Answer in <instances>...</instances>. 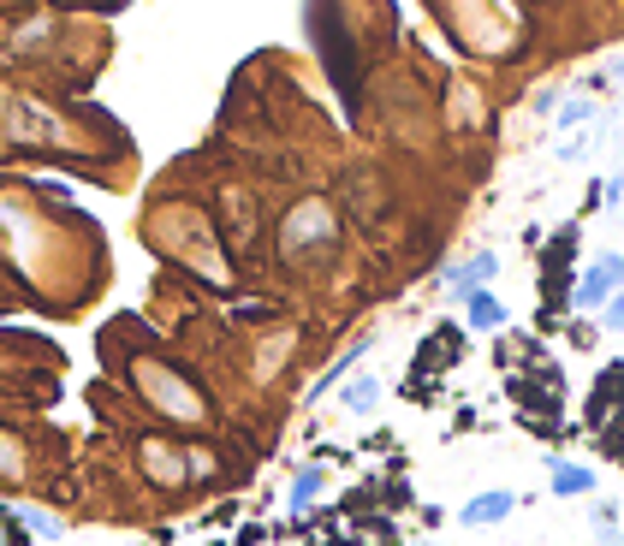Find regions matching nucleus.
Wrapping results in <instances>:
<instances>
[{"label": "nucleus", "mask_w": 624, "mask_h": 546, "mask_svg": "<svg viewBox=\"0 0 624 546\" xmlns=\"http://www.w3.org/2000/svg\"><path fill=\"white\" fill-rule=\"evenodd\" d=\"M339 404L352 410V416H369V410L381 404V380H375V375H352V380H345V392H339Z\"/></svg>", "instance_id": "6e6552de"}, {"label": "nucleus", "mask_w": 624, "mask_h": 546, "mask_svg": "<svg viewBox=\"0 0 624 546\" xmlns=\"http://www.w3.org/2000/svg\"><path fill=\"white\" fill-rule=\"evenodd\" d=\"M132 387L143 392V404H149L155 416H167L179 427H209L214 422L209 392H202L197 380H185V368H172L161 357H137L132 363Z\"/></svg>", "instance_id": "f257e3e1"}, {"label": "nucleus", "mask_w": 624, "mask_h": 546, "mask_svg": "<svg viewBox=\"0 0 624 546\" xmlns=\"http://www.w3.org/2000/svg\"><path fill=\"white\" fill-rule=\"evenodd\" d=\"M137 464H143V476H149L155 487H185V481H191V469H185V452L167 446V439H143V446H137Z\"/></svg>", "instance_id": "7ed1b4c3"}, {"label": "nucleus", "mask_w": 624, "mask_h": 546, "mask_svg": "<svg viewBox=\"0 0 624 546\" xmlns=\"http://www.w3.org/2000/svg\"><path fill=\"white\" fill-rule=\"evenodd\" d=\"M464 309H470V327H476V333H500V327H505V303L488 298V291L464 298Z\"/></svg>", "instance_id": "1a4fd4ad"}, {"label": "nucleus", "mask_w": 624, "mask_h": 546, "mask_svg": "<svg viewBox=\"0 0 624 546\" xmlns=\"http://www.w3.org/2000/svg\"><path fill=\"white\" fill-rule=\"evenodd\" d=\"M601 546H624V535H606V541H601Z\"/></svg>", "instance_id": "dca6fc26"}, {"label": "nucleus", "mask_w": 624, "mask_h": 546, "mask_svg": "<svg viewBox=\"0 0 624 546\" xmlns=\"http://www.w3.org/2000/svg\"><path fill=\"white\" fill-rule=\"evenodd\" d=\"M416 546H423V541H416Z\"/></svg>", "instance_id": "f3484780"}, {"label": "nucleus", "mask_w": 624, "mask_h": 546, "mask_svg": "<svg viewBox=\"0 0 624 546\" xmlns=\"http://www.w3.org/2000/svg\"><path fill=\"white\" fill-rule=\"evenodd\" d=\"M24 476H31V464H24V439L0 427V481H24Z\"/></svg>", "instance_id": "9b49d317"}, {"label": "nucleus", "mask_w": 624, "mask_h": 546, "mask_svg": "<svg viewBox=\"0 0 624 546\" xmlns=\"http://www.w3.org/2000/svg\"><path fill=\"white\" fill-rule=\"evenodd\" d=\"M214 464H221V457H214V452H202V446L185 452V469H191V481H209V476H214Z\"/></svg>", "instance_id": "4468645a"}, {"label": "nucleus", "mask_w": 624, "mask_h": 546, "mask_svg": "<svg viewBox=\"0 0 624 546\" xmlns=\"http://www.w3.org/2000/svg\"><path fill=\"white\" fill-rule=\"evenodd\" d=\"M19 523L31 528L36 541H60V535H66V523H60L54 511H42V505H24V511H19Z\"/></svg>", "instance_id": "ddd939ff"}, {"label": "nucleus", "mask_w": 624, "mask_h": 546, "mask_svg": "<svg viewBox=\"0 0 624 546\" xmlns=\"http://www.w3.org/2000/svg\"><path fill=\"white\" fill-rule=\"evenodd\" d=\"M512 505H517V499L505 493V487H488V493H476L470 505L458 511V523L464 528H493V523H505V516H512Z\"/></svg>", "instance_id": "423d86ee"}, {"label": "nucleus", "mask_w": 624, "mask_h": 546, "mask_svg": "<svg viewBox=\"0 0 624 546\" xmlns=\"http://www.w3.org/2000/svg\"><path fill=\"white\" fill-rule=\"evenodd\" d=\"M493 274H500V256H493V249H482V256H470L464 268L446 274V298H458V303H464V298H476V291H482Z\"/></svg>", "instance_id": "39448f33"}, {"label": "nucleus", "mask_w": 624, "mask_h": 546, "mask_svg": "<svg viewBox=\"0 0 624 546\" xmlns=\"http://www.w3.org/2000/svg\"><path fill=\"white\" fill-rule=\"evenodd\" d=\"M292 350H298V333H292V327H286V333H274L268 345L256 350V387H268V380L280 375V363L292 357Z\"/></svg>", "instance_id": "0eeeda50"}, {"label": "nucleus", "mask_w": 624, "mask_h": 546, "mask_svg": "<svg viewBox=\"0 0 624 546\" xmlns=\"http://www.w3.org/2000/svg\"><path fill=\"white\" fill-rule=\"evenodd\" d=\"M554 493H594V469H583V464H554Z\"/></svg>", "instance_id": "f8f14e48"}, {"label": "nucleus", "mask_w": 624, "mask_h": 546, "mask_svg": "<svg viewBox=\"0 0 624 546\" xmlns=\"http://www.w3.org/2000/svg\"><path fill=\"white\" fill-rule=\"evenodd\" d=\"M315 493H322V464H303V469H298V481L286 487V505H292V511H310V505H315Z\"/></svg>", "instance_id": "9d476101"}, {"label": "nucleus", "mask_w": 624, "mask_h": 546, "mask_svg": "<svg viewBox=\"0 0 624 546\" xmlns=\"http://www.w3.org/2000/svg\"><path fill=\"white\" fill-rule=\"evenodd\" d=\"M606 327H624V298L606 303Z\"/></svg>", "instance_id": "2eb2a0df"}, {"label": "nucleus", "mask_w": 624, "mask_h": 546, "mask_svg": "<svg viewBox=\"0 0 624 546\" xmlns=\"http://www.w3.org/2000/svg\"><path fill=\"white\" fill-rule=\"evenodd\" d=\"M619 286H624V256H601L583 279H577V309H601Z\"/></svg>", "instance_id": "20e7f679"}, {"label": "nucleus", "mask_w": 624, "mask_h": 546, "mask_svg": "<svg viewBox=\"0 0 624 546\" xmlns=\"http://www.w3.org/2000/svg\"><path fill=\"white\" fill-rule=\"evenodd\" d=\"M333 238H339V226H333V209L322 197H310V202H298L292 214H286V226H280V256L286 261H303V256H315V249H327Z\"/></svg>", "instance_id": "f03ea898"}]
</instances>
